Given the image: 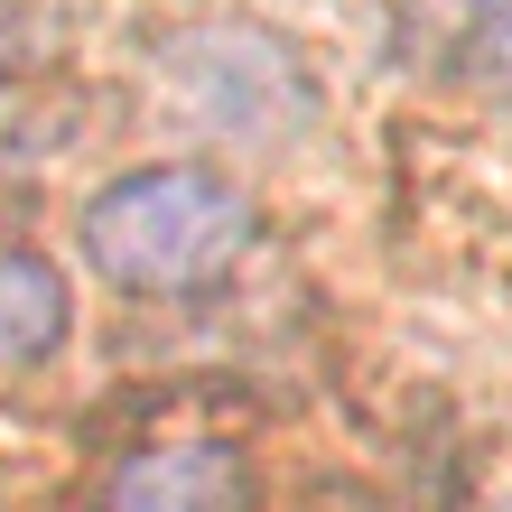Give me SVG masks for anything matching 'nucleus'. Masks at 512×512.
I'll list each match as a JSON object with an SVG mask.
<instances>
[{
	"label": "nucleus",
	"mask_w": 512,
	"mask_h": 512,
	"mask_svg": "<svg viewBox=\"0 0 512 512\" xmlns=\"http://www.w3.org/2000/svg\"><path fill=\"white\" fill-rule=\"evenodd\" d=\"M457 75L512 112V0H475L457 28Z\"/></svg>",
	"instance_id": "39448f33"
},
{
	"label": "nucleus",
	"mask_w": 512,
	"mask_h": 512,
	"mask_svg": "<svg viewBox=\"0 0 512 512\" xmlns=\"http://www.w3.org/2000/svg\"><path fill=\"white\" fill-rule=\"evenodd\" d=\"M28 47H38V0H0V94L28 75Z\"/></svg>",
	"instance_id": "423d86ee"
},
{
	"label": "nucleus",
	"mask_w": 512,
	"mask_h": 512,
	"mask_svg": "<svg viewBox=\"0 0 512 512\" xmlns=\"http://www.w3.org/2000/svg\"><path fill=\"white\" fill-rule=\"evenodd\" d=\"M149 75L224 149H289V140H308L326 122V84L308 66V47L270 19H233V10L177 19L149 47Z\"/></svg>",
	"instance_id": "f03ea898"
},
{
	"label": "nucleus",
	"mask_w": 512,
	"mask_h": 512,
	"mask_svg": "<svg viewBox=\"0 0 512 512\" xmlns=\"http://www.w3.org/2000/svg\"><path fill=\"white\" fill-rule=\"evenodd\" d=\"M75 233H84V270L122 298H196L243 270L261 205L215 159H149L84 196Z\"/></svg>",
	"instance_id": "f257e3e1"
},
{
	"label": "nucleus",
	"mask_w": 512,
	"mask_h": 512,
	"mask_svg": "<svg viewBox=\"0 0 512 512\" xmlns=\"http://www.w3.org/2000/svg\"><path fill=\"white\" fill-rule=\"evenodd\" d=\"M503 512H512V494H503Z\"/></svg>",
	"instance_id": "0eeeda50"
},
{
	"label": "nucleus",
	"mask_w": 512,
	"mask_h": 512,
	"mask_svg": "<svg viewBox=\"0 0 512 512\" xmlns=\"http://www.w3.org/2000/svg\"><path fill=\"white\" fill-rule=\"evenodd\" d=\"M75 326V289L66 270L28 243H0V373H38Z\"/></svg>",
	"instance_id": "20e7f679"
},
{
	"label": "nucleus",
	"mask_w": 512,
	"mask_h": 512,
	"mask_svg": "<svg viewBox=\"0 0 512 512\" xmlns=\"http://www.w3.org/2000/svg\"><path fill=\"white\" fill-rule=\"evenodd\" d=\"M84 512H261V475L233 438H168L112 457Z\"/></svg>",
	"instance_id": "7ed1b4c3"
}]
</instances>
